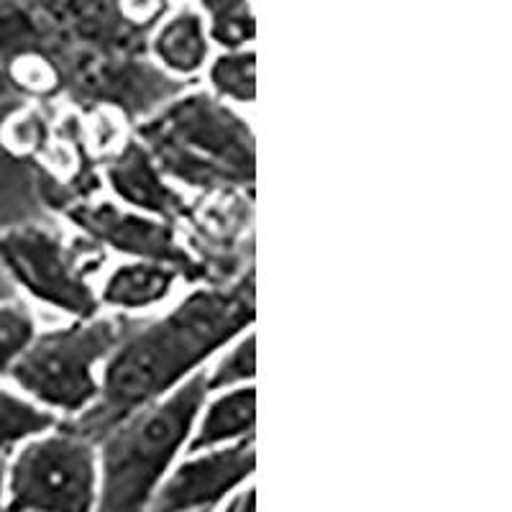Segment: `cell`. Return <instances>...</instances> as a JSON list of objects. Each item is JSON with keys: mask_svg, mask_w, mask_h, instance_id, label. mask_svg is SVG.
Segmentation results:
<instances>
[{"mask_svg": "<svg viewBox=\"0 0 512 512\" xmlns=\"http://www.w3.org/2000/svg\"><path fill=\"white\" fill-rule=\"evenodd\" d=\"M221 512H254V489H244L236 497H231Z\"/></svg>", "mask_w": 512, "mask_h": 512, "instance_id": "ac0fdd59", "label": "cell"}, {"mask_svg": "<svg viewBox=\"0 0 512 512\" xmlns=\"http://www.w3.org/2000/svg\"><path fill=\"white\" fill-rule=\"evenodd\" d=\"M54 425L57 418L49 410L39 408L26 397L0 390V459H8L13 448L24 446L36 436H44Z\"/></svg>", "mask_w": 512, "mask_h": 512, "instance_id": "4fadbf2b", "label": "cell"}, {"mask_svg": "<svg viewBox=\"0 0 512 512\" xmlns=\"http://www.w3.org/2000/svg\"><path fill=\"white\" fill-rule=\"evenodd\" d=\"M254 320L251 274L233 287L192 292L172 313L134 328L111 354L98 400L67 431L95 443L123 418L162 400L208 356L216 354Z\"/></svg>", "mask_w": 512, "mask_h": 512, "instance_id": "6da1fadb", "label": "cell"}, {"mask_svg": "<svg viewBox=\"0 0 512 512\" xmlns=\"http://www.w3.org/2000/svg\"><path fill=\"white\" fill-rule=\"evenodd\" d=\"M36 338V323L24 305L0 303V377L13 369Z\"/></svg>", "mask_w": 512, "mask_h": 512, "instance_id": "2e32d148", "label": "cell"}, {"mask_svg": "<svg viewBox=\"0 0 512 512\" xmlns=\"http://www.w3.org/2000/svg\"><path fill=\"white\" fill-rule=\"evenodd\" d=\"M205 397V372L192 374L177 390L123 418L100 438L93 512H149L159 484L190 438Z\"/></svg>", "mask_w": 512, "mask_h": 512, "instance_id": "7a4b0ae2", "label": "cell"}, {"mask_svg": "<svg viewBox=\"0 0 512 512\" xmlns=\"http://www.w3.org/2000/svg\"><path fill=\"white\" fill-rule=\"evenodd\" d=\"M85 256L62 244L57 233L39 226H18L0 233V264L13 280L41 303L90 320L98 310L93 290L85 282Z\"/></svg>", "mask_w": 512, "mask_h": 512, "instance_id": "8992f818", "label": "cell"}, {"mask_svg": "<svg viewBox=\"0 0 512 512\" xmlns=\"http://www.w3.org/2000/svg\"><path fill=\"white\" fill-rule=\"evenodd\" d=\"M157 167L187 185H249L254 141L249 128L210 95L177 100L164 116L141 128Z\"/></svg>", "mask_w": 512, "mask_h": 512, "instance_id": "3957f363", "label": "cell"}, {"mask_svg": "<svg viewBox=\"0 0 512 512\" xmlns=\"http://www.w3.org/2000/svg\"><path fill=\"white\" fill-rule=\"evenodd\" d=\"M254 333H246L239 344L233 346L226 356L216 364V369L205 374V387L208 392L228 390V387H239L254 377Z\"/></svg>", "mask_w": 512, "mask_h": 512, "instance_id": "e0dca14e", "label": "cell"}, {"mask_svg": "<svg viewBox=\"0 0 512 512\" xmlns=\"http://www.w3.org/2000/svg\"><path fill=\"white\" fill-rule=\"evenodd\" d=\"M6 512H93L98 500L95 443L72 431L44 433L6 461Z\"/></svg>", "mask_w": 512, "mask_h": 512, "instance_id": "5b68a950", "label": "cell"}, {"mask_svg": "<svg viewBox=\"0 0 512 512\" xmlns=\"http://www.w3.org/2000/svg\"><path fill=\"white\" fill-rule=\"evenodd\" d=\"M177 280V272L167 264L136 262L123 264L108 277L103 287V300L113 308L136 310L162 303Z\"/></svg>", "mask_w": 512, "mask_h": 512, "instance_id": "8fae6325", "label": "cell"}, {"mask_svg": "<svg viewBox=\"0 0 512 512\" xmlns=\"http://www.w3.org/2000/svg\"><path fill=\"white\" fill-rule=\"evenodd\" d=\"M111 185L126 203L139 205L154 216L175 218L182 213V200L162 180V169L146 152L144 144H128L111 164Z\"/></svg>", "mask_w": 512, "mask_h": 512, "instance_id": "9c48e42d", "label": "cell"}, {"mask_svg": "<svg viewBox=\"0 0 512 512\" xmlns=\"http://www.w3.org/2000/svg\"><path fill=\"white\" fill-rule=\"evenodd\" d=\"M256 57L251 52H228L216 59L210 70V82L223 98L239 100V103H251L256 95V75H254Z\"/></svg>", "mask_w": 512, "mask_h": 512, "instance_id": "9a60e30c", "label": "cell"}, {"mask_svg": "<svg viewBox=\"0 0 512 512\" xmlns=\"http://www.w3.org/2000/svg\"><path fill=\"white\" fill-rule=\"evenodd\" d=\"M134 328L126 318L77 320L70 328L36 336L8 374L39 408L82 415L100 395L95 367L111 359Z\"/></svg>", "mask_w": 512, "mask_h": 512, "instance_id": "277c9868", "label": "cell"}, {"mask_svg": "<svg viewBox=\"0 0 512 512\" xmlns=\"http://www.w3.org/2000/svg\"><path fill=\"white\" fill-rule=\"evenodd\" d=\"M154 54L175 75H192L208 59V36L203 18L195 11H180L154 36Z\"/></svg>", "mask_w": 512, "mask_h": 512, "instance_id": "7c38bea8", "label": "cell"}, {"mask_svg": "<svg viewBox=\"0 0 512 512\" xmlns=\"http://www.w3.org/2000/svg\"><path fill=\"white\" fill-rule=\"evenodd\" d=\"M256 415V395L249 384L228 390L226 395L210 402L205 415L200 418L195 436L190 438L187 448L190 454H203L208 448L223 446V443H239L251 438L254 433Z\"/></svg>", "mask_w": 512, "mask_h": 512, "instance_id": "30bf717a", "label": "cell"}, {"mask_svg": "<svg viewBox=\"0 0 512 512\" xmlns=\"http://www.w3.org/2000/svg\"><path fill=\"white\" fill-rule=\"evenodd\" d=\"M77 223L93 236V239L113 244L116 249L126 251V254L141 256L144 262L167 264L175 269L177 274L195 272V264L187 256L185 249L175 241V233L167 223L149 221V218H139L134 213H126L121 208H113L108 203L100 205H85V208L72 213Z\"/></svg>", "mask_w": 512, "mask_h": 512, "instance_id": "ba28073f", "label": "cell"}, {"mask_svg": "<svg viewBox=\"0 0 512 512\" xmlns=\"http://www.w3.org/2000/svg\"><path fill=\"white\" fill-rule=\"evenodd\" d=\"M203 8L210 16V36L221 44V47L231 49V52H241L244 44H249L256 34L254 16L246 3H213L205 0Z\"/></svg>", "mask_w": 512, "mask_h": 512, "instance_id": "5bb4252c", "label": "cell"}, {"mask_svg": "<svg viewBox=\"0 0 512 512\" xmlns=\"http://www.w3.org/2000/svg\"><path fill=\"white\" fill-rule=\"evenodd\" d=\"M254 438L195 454L159 484L149 512H213L254 472Z\"/></svg>", "mask_w": 512, "mask_h": 512, "instance_id": "52a82bcc", "label": "cell"}]
</instances>
